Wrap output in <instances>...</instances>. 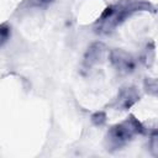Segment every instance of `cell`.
<instances>
[{
	"mask_svg": "<svg viewBox=\"0 0 158 158\" xmlns=\"http://www.w3.org/2000/svg\"><path fill=\"white\" fill-rule=\"evenodd\" d=\"M152 10H154V6L146 0H118L104 10L95 30L99 33H110L135 12Z\"/></svg>",
	"mask_w": 158,
	"mask_h": 158,
	"instance_id": "obj_1",
	"label": "cell"
},
{
	"mask_svg": "<svg viewBox=\"0 0 158 158\" xmlns=\"http://www.w3.org/2000/svg\"><path fill=\"white\" fill-rule=\"evenodd\" d=\"M144 132L143 125L133 116L130 115L125 121L114 125L106 133V146L110 151L121 149L126 146L136 135Z\"/></svg>",
	"mask_w": 158,
	"mask_h": 158,
	"instance_id": "obj_2",
	"label": "cell"
},
{
	"mask_svg": "<svg viewBox=\"0 0 158 158\" xmlns=\"http://www.w3.org/2000/svg\"><path fill=\"white\" fill-rule=\"evenodd\" d=\"M109 58L114 68L120 74H130L135 70L136 60L130 53L122 49H112L109 54Z\"/></svg>",
	"mask_w": 158,
	"mask_h": 158,
	"instance_id": "obj_3",
	"label": "cell"
},
{
	"mask_svg": "<svg viewBox=\"0 0 158 158\" xmlns=\"http://www.w3.org/2000/svg\"><path fill=\"white\" fill-rule=\"evenodd\" d=\"M138 100L139 94L135 88H123L115 100V107L120 110H127Z\"/></svg>",
	"mask_w": 158,
	"mask_h": 158,
	"instance_id": "obj_4",
	"label": "cell"
},
{
	"mask_svg": "<svg viewBox=\"0 0 158 158\" xmlns=\"http://www.w3.org/2000/svg\"><path fill=\"white\" fill-rule=\"evenodd\" d=\"M105 46L102 43H94L88 48V52L84 57V65L86 68L93 67L94 64L99 63V60L102 58L105 53Z\"/></svg>",
	"mask_w": 158,
	"mask_h": 158,
	"instance_id": "obj_5",
	"label": "cell"
},
{
	"mask_svg": "<svg viewBox=\"0 0 158 158\" xmlns=\"http://www.w3.org/2000/svg\"><path fill=\"white\" fill-rule=\"evenodd\" d=\"M9 36H10V27L5 23L0 25V47L7 41Z\"/></svg>",
	"mask_w": 158,
	"mask_h": 158,
	"instance_id": "obj_6",
	"label": "cell"
},
{
	"mask_svg": "<svg viewBox=\"0 0 158 158\" xmlns=\"http://www.w3.org/2000/svg\"><path fill=\"white\" fill-rule=\"evenodd\" d=\"M91 121H93L96 126L102 125V123L106 121V115H105V112H102V111H98V112H95V114L91 116Z\"/></svg>",
	"mask_w": 158,
	"mask_h": 158,
	"instance_id": "obj_7",
	"label": "cell"
},
{
	"mask_svg": "<svg viewBox=\"0 0 158 158\" xmlns=\"http://www.w3.org/2000/svg\"><path fill=\"white\" fill-rule=\"evenodd\" d=\"M151 149L153 151L154 154H157V132L156 131H153L151 137Z\"/></svg>",
	"mask_w": 158,
	"mask_h": 158,
	"instance_id": "obj_8",
	"label": "cell"
},
{
	"mask_svg": "<svg viewBox=\"0 0 158 158\" xmlns=\"http://www.w3.org/2000/svg\"><path fill=\"white\" fill-rule=\"evenodd\" d=\"M36 5H46V4H48V2H51L52 0H32Z\"/></svg>",
	"mask_w": 158,
	"mask_h": 158,
	"instance_id": "obj_9",
	"label": "cell"
}]
</instances>
